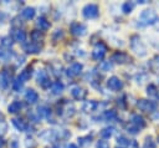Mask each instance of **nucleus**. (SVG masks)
<instances>
[{"instance_id":"obj_23","label":"nucleus","mask_w":159,"mask_h":148,"mask_svg":"<svg viewBox=\"0 0 159 148\" xmlns=\"http://www.w3.org/2000/svg\"><path fill=\"white\" fill-rule=\"evenodd\" d=\"M30 77H31V68H30V67H29V68H25L24 71H21V73L17 76V78H19L22 83L26 82V81H29Z\"/></svg>"},{"instance_id":"obj_36","label":"nucleus","mask_w":159,"mask_h":148,"mask_svg":"<svg viewBox=\"0 0 159 148\" xmlns=\"http://www.w3.org/2000/svg\"><path fill=\"white\" fill-rule=\"evenodd\" d=\"M22 85H24V83H22L19 78H16V80L12 82V88H14L15 91H20V90H21V87H22Z\"/></svg>"},{"instance_id":"obj_5","label":"nucleus","mask_w":159,"mask_h":148,"mask_svg":"<svg viewBox=\"0 0 159 148\" xmlns=\"http://www.w3.org/2000/svg\"><path fill=\"white\" fill-rule=\"evenodd\" d=\"M82 14L86 19H94L98 16L99 14V9L96 4H87L83 9H82Z\"/></svg>"},{"instance_id":"obj_21","label":"nucleus","mask_w":159,"mask_h":148,"mask_svg":"<svg viewBox=\"0 0 159 148\" xmlns=\"http://www.w3.org/2000/svg\"><path fill=\"white\" fill-rule=\"evenodd\" d=\"M22 108V102L20 101H14L7 106V112L9 113H17Z\"/></svg>"},{"instance_id":"obj_38","label":"nucleus","mask_w":159,"mask_h":148,"mask_svg":"<svg viewBox=\"0 0 159 148\" xmlns=\"http://www.w3.org/2000/svg\"><path fill=\"white\" fill-rule=\"evenodd\" d=\"M96 147H97V148H109V144H108V142H107V141L101 139V141H98V142H97Z\"/></svg>"},{"instance_id":"obj_19","label":"nucleus","mask_w":159,"mask_h":148,"mask_svg":"<svg viewBox=\"0 0 159 148\" xmlns=\"http://www.w3.org/2000/svg\"><path fill=\"white\" fill-rule=\"evenodd\" d=\"M36 25H37V27H39L41 31H46V30H48V29H50V22H48V21H47V19H46V17H43V16H40V17L37 19Z\"/></svg>"},{"instance_id":"obj_35","label":"nucleus","mask_w":159,"mask_h":148,"mask_svg":"<svg viewBox=\"0 0 159 148\" xmlns=\"http://www.w3.org/2000/svg\"><path fill=\"white\" fill-rule=\"evenodd\" d=\"M62 37H63V31H62V30H58V29H57V30L53 32V35H52V40H53V41H58V40L62 39Z\"/></svg>"},{"instance_id":"obj_22","label":"nucleus","mask_w":159,"mask_h":148,"mask_svg":"<svg viewBox=\"0 0 159 148\" xmlns=\"http://www.w3.org/2000/svg\"><path fill=\"white\" fill-rule=\"evenodd\" d=\"M9 81H10V76H9L7 71L5 70V71H2L1 75H0V86H1L2 88H6L7 85H9Z\"/></svg>"},{"instance_id":"obj_7","label":"nucleus","mask_w":159,"mask_h":148,"mask_svg":"<svg viewBox=\"0 0 159 148\" xmlns=\"http://www.w3.org/2000/svg\"><path fill=\"white\" fill-rule=\"evenodd\" d=\"M107 87H108L111 91L117 92V91H120V90L123 88V82L120 81L119 77L112 76V77H109V78L107 80Z\"/></svg>"},{"instance_id":"obj_13","label":"nucleus","mask_w":159,"mask_h":148,"mask_svg":"<svg viewBox=\"0 0 159 148\" xmlns=\"http://www.w3.org/2000/svg\"><path fill=\"white\" fill-rule=\"evenodd\" d=\"M25 98H26V101L29 103H36L39 101V95L34 88H29L25 92Z\"/></svg>"},{"instance_id":"obj_20","label":"nucleus","mask_w":159,"mask_h":148,"mask_svg":"<svg viewBox=\"0 0 159 148\" xmlns=\"http://www.w3.org/2000/svg\"><path fill=\"white\" fill-rule=\"evenodd\" d=\"M63 88H65V86L60 81H55L53 83H51V92L53 95H61L63 92Z\"/></svg>"},{"instance_id":"obj_27","label":"nucleus","mask_w":159,"mask_h":148,"mask_svg":"<svg viewBox=\"0 0 159 148\" xmlns=\"http://www.w3.org/2000/svg\"><path fill=\"white\" fill-rule=\"evenodd\" d=\"M31 39H32V41L36 44V42L43 40V34H42L40 30H34V31L31 32Z\"/></svg>"},{"instance_id":"obj_16","label":"nucleus","mask_w":159,"mask_h":148,"mask_svg":"<svg viewBox=\"0 0 159 148\" xmlns=\"http://www.w3.org/2000/svg\"><path fill=\"white\" fill-rule=\"evenodd\" d=\"M98 106H99V104H98L96 101H86V102L83 103V106H82V109H83L86 113H89V112L96 111Z\"/></svg>"},{"instance_id":"obj_12","label":"nucleus","mask_w":159,"mask_h":148,"mask_svg":"<svg viewBox=\"0 0 159 148\" xmlns=\"http://www.w3.org/2000/svg\"><path fill=\"white\" fill-rule=\"evenodd\" d=\"M11 36H12V39L15 40V41H17V42H25V40H26V34H25V31L24 30H21L20 27H17V29H12L11 30Z\"/></svg>"},{"instance_id":"obj_44","label":"nucleus","mask_w":159,"mask_h":148,"mask_svg":"<svg viewBox=\"0 0 159 148\" xmlns=\"http://www.w3.org/2000/svg\"><path fill=\"white\" fill-rule=\"evenodd\" d=\"M67 148H77V146H76V144H73V143H70V144L67 146Z\"/></svg>"},{"instance_id":"obj_34","label":"nucleus","mask_w":159,"mask_h":148,"mask_svg":"<svg viewBox=\"0 0 159 148\" xmlns=\"http://www.w3.org/2000/svg\"><path fill=\"white\" fill-rule=\"evenodd\" d=\"M1 45L2 46H5V47H10L11 45H12V40H11V37L10 36H5V37H1Z\"/></svg>"},{"instance_id":"obj_31","label":"nucleus","mask_w":159,"mask_h":148,"mask_svg":"<svg viewBox=\"0 0 159 148\" xmlns=\"http://www.w3.org/2000/svg\"><path fill=\"white\" fill-rule=\"evenodd\" d=\"M91 139H92V137H91V136L80 137V138H78V143H80V146H81V147H87V146L91 143Z\"/></svg>"},{"instance_id":"obj_33","label":"nucleus","mask_w":159,"mask_h":148,"mask_svg":"<svg viewBox=\"0 0 159 148\" xmlns=\"http://www.w3.org/2000/svg\"><path fill=\"white\" fill-rule=\"evenodd\" d=\"M157 144L154 142V139L152 137H147L145 141H144V144H143V148H155Z\"/></svg>"},{"instance_id":"obj_26","label":"nucleus","mask_w":159,"mask_h":148,"mask_svg":"<svg viewBox=\"0 0 159 148\" xmlns=\"http://www.w3.org/2000/svg\"><path fill=\"white\" fill-rule=\"evenodd\" d=\"M149 67H150L153 71H155V72L159 71V55H155V56L150 60V62H149Z\"/></svg>"},{"instance_id":"obj_28","label":"nucleus","mask_w":159,"mask_h":148,"mask_svg":"<svg viewBox=\"0 0 159 148\" xmlns=\"http://www.w3.org/2000/svg\"><path fill=\"white\" fill-rule=\"evenodd\" d=\"M37 113H39L40 117H48L51 114V109L46 106H40L37 108Z\"/></svg>"},{"instance_id":"obj_37","label":"nucleus","mask_w":159,"mask_h":148,"mask_svg":"<svg viewBox=\"0 0 159 148\" xmlns=\"http://www.w3.org/2000/svg\"><path fill=\"white\" fill-rule=\"evenodd\" d=\"M101 68L103 71H109V70H112V63L109 61H104L101 63Z\"/></svg>"},{"instance_id":"obj_4","label":"nucleus","mask_w":159,"mask_h":148,"mask_svg":"<svg viewBox=\"0 0 159 148\" xmlns=\"http://www.w3.org/2000/svg\"><path fill=\"white\" fill-rule=\"evenodd\" d=\"M106 52H107V46L103 42H98V44H96V46L92 51V58L94 61H101L106 56Z\"/></svg>"},{"instance_id":"obj_17","label":"nucleus","mask_w":159,"mask_h":148,"mask_svg":"<svg viewBox=\"0 0 159 148\" xmlns=\"http://www.w3.org/2000/svg\"><path fill=\"white\" fill-rule=\"evenodd\" d=\"M24 50L27 53H39L40 52V46L35 42H27L24 45Z\"/></svg>"},{"instance_id":"obj_6","label":"nucleus","mask_w":159,"mask_h":148,"mask_svg":"<svg viewBox=\"0 0 159 148\" xmlns=\"http://www.w3.org/2000/svg\"><path fill=\"white\" fill-rule=\"evenodd\" d=\"M130 56L128 55V53H125V52H122V51H117V52H114L113 55H112V57H111V61H113V62H116V63H119V65H123V63H128V62H130Z\"/></svg>"},{"instance_id":"obj_25","label":"nucleus","mask_w":159,"mask_h":148,"mask_svg":"<svg viewBox=\"0 0 159 148\" xmlns=\"http://www.w3.org/2000/svg\"><path fill=\"white\" fill-rule=\"evenodd\" d=\"M113 132H114V128H113V127H106V128H103V129L101 131V137H102L103 139H108V138L112 137Z\"/></svg>"},{"instance_id":"obj_29","label":"nucleus","mask_w":159,"mask_h":148,"mask_svg":"<svg viewBox=\"0 0 159 148\" xmlns=\"http://www.w3.org/2000/svg\"><path fill=\"white\" fill-rule=\"evenodd\" d=\"M103 118L106 121H113V119L117 118V112L114 109H108V111H106L103 113Z\"/></svg>"},{"instance_id":"obj_41","label":"nucleus","mask_w":159,"mask_h":148,"mask_svg":"<svg viewBox=\"0 0 159 148\" xmlns=\"http://www.w3.org/2000/svg\"><path fill=\"white\" fill-rule=\"evenodd\" d=\"M9 51H4V50H1L0 49V58H6V57H9Z\"/></svg>"},{"instance_id":"obj_43","label":"nucleus","mask_w":159,"mask_h":148,"mask_svg":"<svg viewBox=\"0 0 159 148\" xmlns=\"http://www.w3.org/2000/svg\"><path fill=\"white\" fill-rule=\"evenodd\" d=\"M154 26H155V29L159 31V19H157V21H155V24H154Z\"/></svg>"},{"instance_id":"obj_32","label":"nucleus","mask_w":159,"mask_h":148,"mask_svg":"<svg viewBox=\"0 0 159 148\" xmlns=\"http://www.w3.org/2000/svg\"><path fill=\"white\" fill-rule=\"evenodd\" d=\"M129 143H130V141H128L124 136H119V137L117 138V144H118L119 147H128Z\"/></svg>"},{"instance_id":"obj_40","label":"nucleus","mask_w":159,"mask_h":148,"mask_svg":"<svg viewBox=\"0 0 159 148\" xmlns=\"http://www.w3.org/2000/svg\"><path fill=\"white\" fill-rule=\"evenodd\" d=\"M127 129H128V132H129V133H132V134H137V133L139 132V128H138V127H135V126H134V124H132V123H130V126H128V127H127Z\"/></svg>"},{"instance_id":"obj_45","label":"nucleus","mask_w":159,"mask_h":148,"mask_svg":"<svg viewBox=\"0 0 159 148\" xmlns=\"http://www.w3.org/2000/svg\"><path fill=\"white\" fill-rule=\"evenodd\" d=\"M1 146H2V139L0 138V147H1Z\"/></svg>"},{"instance_id":"obj_2","label":"nucleus","mask_w":159,"mask_h":148,"mask_svg":"<svg viewBox=\"0 0 159 148\" xmlns=\"http://www.w3.org/2000/svg\"><path fill=\"white\" fill-rule=\"evenodd\" d=\"M157 19H158L157 12L153 9H145L139 15V20L143 25H154Z\"/></svg>"},{"instance_id":"obj_11","label":"nucleus","mask_w":159,"mask_h":148,"mask_svg":"<svg viewBox=\"0 0 159 148\" xmlns=\"http://www.w3.org/2000/svg\"><path fill=\"white\" fill-rule=\"evenodd\" d=\"M37 83H39L42 88L50 87L51 81H50V77L47 76V73H46L45 71H40V72L37 73Z\"/></svg>"},{"instance_id":"obj_8","label":"nucleus","mask_w":159,"mask_h":148,"mask_svg":"<svg viewBox=\"0 0 159 148\" xmlns=\"http://www.w3.org/2000/svg\"><path fill=\"white\" fill-rule=\"evenodd\" d=\"M70 30H71V32H72L75 36H83V35H86V32H87L86 25H83V24H81V22H72L71 26H70Z\"/></svg>"},{"instance_id":"obj_30","label":"nucleus","mask_w":159,"mask_h":148,"mask_svg":"<svg viewBox=\"0 0 159 148\" xmlns=\"http://www.w3.org/2000/svg\"><path fill=\"white\" fill-rule=\"evenodd\" d=\"M133 9H134V4L130 2V1H125V2L122 5V11H123L124 14H130Z\"/></svg>"},{"instance_id":"obj_14","label":"nucleus","mask_w":159,"mask_h":148,"mask_svg":"<svg viewBox=\"0 0 159 148\" xmlns=\"http://www.w3.org/2000/svg\"><path fill=\"white\" fill-rule=\"evenodd\" d=\"M147 95L149 96V98L158 99V98H159V92H158L157 86L153 85V83H149V85L147 86Z\"/></svg>"},{"instance_id":"obj_18","label":"nucleus","mask_w":159,"mask_h":148,"mask_svg":"<svg viewBox=\"0 0 159 148\" xmlns=\"http://www.w3.org/2000/svg\"><path fill=\"white\" fill-rule=\"evenodd\" d=\"M132 124H134L135 127H138L139 129H142V128L145 127V121H144V118H143L142 116H139V114H133V116H132Z\"/></svg>"},{"instance_id":"obj_10","label":"nucleus","mask_w":159,"mask_h":148,"mask_svg":"<svg viewBox=\"0 0 159 148\" xmlns=\"http://www.w3.org/2000/svg\"><path fill=\"white\" fill-rule=\"evenodd\" d=\"M82 68H83V66H82V63H80V62H75V63H72L68 68H67V76L68 77H77V76H80V73L82 72Z\"/></svg>"},{"instance_id":"obj_1","label":"nucleus","mask_w":159,"mask_h":148,"mask_svg":"<svg viewBox=\"0 0 159 148\" xmlns=\"http://www.w3.org/2000/svg\"><path fill=\"white\" fill-rule=\"evenodd\" d=\"M129 44H130L132 50L135 52V55H138L140 57H143V56L147 55V49L143 45V42H142V40H140V37L138 35H133L130 37V42Z\"/></svg>"},{"instance_id":"obj_3","label":"nucleus","mask_w":159,"mask_h":148,"mask_svg":"<svg viewBox=\"0 0 159 148\" xmlns=\"http://www.w3.org/2000/svg\"><path fill=\"white\" fill-rule=\"evenodd\" d=\"M137 107H138L140 111L149 113V112H154V111L157 109V103L153 102V101H150V99L140 98V99H138V102H137Z\"/></svg>"},{"instance_id":"obj_39","label":"nucleus","mask_w":159,"mask_h":148,"mask_svg":"<svg viewBox=\"0 0 159 148\" xmlns=\"http://www.w3.org/2000/svg\"><path fill=\"white\" fill-rule=\"evenodd\" d=\"M7 131V124L4 121H0V136H4Z\"/></svg>"},{"instance_id":"obj_9","label":"nucleus","mask_w":159,"mask_h":148,"mask_svg":"<svg viewBox=\"0 0 159 148\" xmlns=\"http://www.w3.org/2000/svg\"><path fill=\"white\" fill-rule=\"evenodd\" d=\"M71 95H72V97H73L75 99L81 101V99H84V98H86L87 91H86V88H83V87H81V86H75V87L71 88Z\"/></svg>"},{"instance_id":"obj_42","label":"nucleus","mask_w":159,"mask_h":148,"mask_svg":"<svg viewBox=\"0 0 159 148\" xmlns=\"http://www.w3.org/2000/svg\"><path fill=\"white\" fill-rule=\"evenodd\" d=\"M128 148H139V146H138L137 141H130V143H129Z\"/></svg>"},{"instance_id":"obj_24","label":"nucleus","mask_w":159,"mask_h":148,"mask_svg":"<svg viewBox=\"0 0 159 148\" xmlns=\"http://www.w3.org/2000/svg\"><path fill=\"white\" fill-rule=\"evenodd\" d=\"M35 14H36V11H35V9L34 7H25L22 11H21V15L25 17V19H32L34 16H35Z\"/></svg>"},{"instance_id":"obj_15","label":"nucleus","mask_w":159,"mask_h":148,"mask_svg":"<svg viewBox=\"0 0 159 148\" xmlns=\"http://www.w3.org/2000/svg\"><path fill=\"white\" fill-rule=\"evenodd\" d=\"M11 122L15 126V128L19 129V131H26L27 127H29V124L26 123V121H24L22 118H12Z\"/></svg>"}]
</instances>
